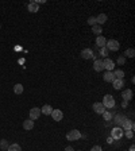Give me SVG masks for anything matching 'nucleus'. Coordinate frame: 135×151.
<instances>
[{
  "label": "nucleus",
  "instance_id": "1",
  "mask_svg": "<svg viewBox=\"0 0 135 151\" xmlns=\"http://www.w3.org/2000/svg\"><path fill=\"white\" fill-rule=\"evenodd\" d=\"M104 105V108H114L116 101H115V98L112 95H105L103 97V103H101Z\"/></svg>",
  "mask_w": 135,
  "mask_h": 151
},
{
  "label": "nucleus",
  "instance_id": "2",
  "mask_svg": "<svg viewBox=\"0 0 135 151\" xmlns=\"http://www.w3.org/2000/svg\"><path fill=\"white\" fill-rule=\"evenodd\" d=\"M105 47L108 49V51H117L120 47V43L117 42L116 39H108L105 43Z\"/></svg>",
  "mask_w": 135,
  "mask_h": 151
},
{
  "label": "nucleus",
  "instance_id": "3",
  "mask_svg": "<svg viewBox=\"0 0 135 151\" xmlns=\"http://www.w3.org/2000/svg\"><path fill=\"white\" fill-rule=\"evenodd\" d=\"M82 135H81V132L78 130H70L69 132L66 133V139L69 142H73V140H78L80 138H81Z\"/></svg>",
  "mask_w": 135,
  "mask_h": 151
},
{
  "label": "nucleus",
  "instance_id": "4",
  "mask_svg": "<svg viewBox=\"0 0 135 151\" xmlns=\"http://www.w3.org/2000/svg\"><path fill=\"white\" fill-rule=\"evenodd\" d=\"M123 133H124V131L122 130V127H114L112 128V131H111V138L112 139H115V140H119L122 136H123Z\"/></svg>",
  "mask_w": 135,
  "mask_h": 151
},
{
  "label": "nucleus",
  "instance_id": "5",
  "mask_svg": "<svg viewBox=\"0 0 135 151\" xmlns=\"http://www.w3.org/2000/svg\"><path fill=\"white\" fill-rule=\"evenodd\" d=\"M103 65H104V69H105L107 72H112L115 69V62L111 60V58L103 60Z\"/></svg>",
  "mask_w": 135,
  "mask_h": 151
},
{
  "label": "nucleus",
  "instance_id": "6",
  "mask_svg": "<svg viewBox=\"0 0 135 151\" xmlns=\"http://www.w3.org/2000/svg\"><path fill=\"white\" fill-rule=\"evenodd\" d=\"M81 57L84 58V60H92V58H95V54H93V50L89 49V47H86V49H84L81 51Z\"/></svg>",
  "mask_w": 135,
  "mask_h": 151
},
{
  "label": "nucleus",
  "instance_id": "7",
  "mask_svg": "<svg viewBox=\"0 0 135 151\" xmlns=\"http://www.w3.org/2000/svg\"><path fill=\"white\" fill-rule=\"evenodd\" d=\"M122 130H124V131H127V130H131V131H134L135 130V124H134V122L132 120H130V119H126L124 122H123V124H122Z\"/></svg>",
  "mask_w": 135,
  "mask_h": 151
},
{
  "label": "nucleus",
  "instance_id": "8",
  "mask_svg": "<svg viewBox=\"0 0 135 151\" xmlns=\"http://www.w3.org/2000/svg\"><path fill=\"white\" fill-rule=\"evenodd\" d=\"M39 116H41V108H37V107H34V108L30 109V119L34 122V120L39 119Z\"/></svg>",
  "mask_w": 135,
  "mask_h": 151
},
{
  "label": "nucleus",
  "instance_id": "9",
  "mask_svg": "<svg viewBox=\"0 0 135 151\" xmlns=\"http://www.w3.org/2000/svg\"><path fill=\"white\" fill-rule=\"evenodd\" d=\"M51 117H53V120H56V122H61V120L64 119V113H62L61 109H53Z\"/></svg>",
  "mask_w": 135,
  "mask_h": 151
},
{
  "label": "nucleus",
  "instance_id": "10",
  "mask_svg": "<svg viewBox=\"0 0 135 151\" xmlns=\"http://www.w3.org/2000/svg\"><path fill=\"white\" fill-rule=\"evenodd\" d=\"M112 86H114L115 91H120L123 86H124V80H119V78H115L112 81Z\"/></svg>",
  "mask_w": 135,
  "mask_h": 151
},
{
  "label": "nucleus",
  "instance_id": "11",
  "mask_svg": "<svg viewBox=\"0 0 135 151\" xmlns=\"http://www.w3.org/2000/svg\"><path fill=\"white\" fill-rule=\"evenodd\" d=\"M92 108H93V111L96 113H99V115H103V113L105 112V108H104V105L101 103H95Z\"/></svg>",
  "mask_w": 135,
  "mask_h": 151
},
{
  "label": "nucleus",
  "instance_id": "12",
  "mask_svg": "<svg viewBox=\"0 0 135 151\" xmlns=\"http://www.w3.org/2000/svg\"><path fill=\"white\" fill-rule=\"evenodd\" d=\"M93 70L95 72H103L104 70L103 60H95V62H93Z\"/></svg>",
  "mask_w": 135,
  "mask_h": 151
},
{
  "label": "nucleus",
  "instance_id": "13",
  "mask_svg": "<svg viewBox=\"0 0 135 151\" xmlns=\"http://www.w3.org/2000/svg\"><path fill=\"white\" fill-rule=\"evenodd\" d=\"M122 98L124 100V101H130L132 98V91L131 89H126V91H123L122 92Z\"/></svg>",
  "mask_w": 135,
  "mask_h": 151
},
{
  "label": "nucleus",
  "instance_id": "14",
  "mask_svg": "<svg viewBox=\"0 0 135 151\" xmlns=\"http://www.w3.org/2000/svg\"><path fill=\"white\" fill-rule=\"evenodd\" d=\"M108 20V16H107L105 14H100V15H97V18H96V23L99 26H103V25H105V22Z\"/></svg>",
  "mask_w": 135,
  "mask_h": 151
},
{
  "label": "nucleus",
  "instance_id": "15",
  "mask_svg": "<svg viewBox=\"0 0 135 151\" xmlns=\"http://www.w3.org/2000/svg\"><path fill=\"white\" fill-rule=\"evenodd\" d=\"M103 80L105 82H112L115 80V76H114V72H105L103 76Z\"/></svg>",
  "mask_w": 135,
  "mask_h": 151
},
{
  "label": "nucleus",
  "instance_id": "16",
  "mask_svg": "<svg viewBox=\"0 0 135 151\" xmlns=\"http://www.w3.org/2000/svg\"><path fill=\"white\" fill-rule=\"evenodd\" d=\"M51 112H53V108H51V105H49V104H45V105L41 108V113H43V115H51Z\"/></svg>",
  "mask_w": 135,
  "mask_h": 151
},
{
  "label": "nucleus",
  "instance_id": "17",
  "mask_svg": "<svg viewBox=\"0 0 135 151\" xmlns=\"http://www.w3.org/2000/svg\"><path fill=\"white\" fill-rule=\"evenodd\" d=\"M23 128H25L26 131H30L34 128V122H32L31 119H27L23 122Z\"/></svg>",
  "mask_w": 135,
  "mask_h": 151
},
{
  "label": "nucleus",
  "instance_id": "18",
  "mask_svg": "<svg viewBox=\"0 0 135 151\" xmlns=\"http://www.w3.org/2000/svg\"><path fill=\"white\" fill-rule=\"evenodd\" d=\"M29 11L30 12H32V14H35V12H38L39 11V4H37L35 1H31V3L29 4Z\"/></svg>",
  "mask_w": 135,
  "mask_h": 151
},
{
  "label": "nucleus",
  "instance_id": "19",
  "mask_svg": "<svg viewBox=\"0 0 135 151\" xmlns=\"http://www.w3.org/2000/svg\"><path fill=\"white\" fill-rule=\"evenodd\" d=\"M105 43H107V39L104 38L103 35H99L96 38V45L99 46V47H105Z\"/></svg>",
  "mask_w": 135,
  "mask_h": 151
},
{
  "label": "nucleus",
  "instance_id": "20",
  "mask_svg": "<svg viewBox=\"0 0 135 151\" xmlns=\"http://www.w3.org/2000/svg\"><path fill=\"white\" fill-rule=\"evenodd\" d=\"M123 57H124V58H134V57H135V50L132 49V47L127 49L124 51V54H123Z\"/></svg>",
  "mask_w": 135,
  "mask_h": 151
},
{
  "label": "nucleus",
  "instance_id": "21",
  "mask_svg": "<svg viewBox=\"0 0 135 151\" xmlns=\"http://www.w3.org/2000/svg\"><path fill=\"white\" fill-rule=\"evenodd\" d=\"M92 32L95 34V35H101V32H103V28H101V26H99V25H95V26H92Z\"/></svg>",
  "mask_w": 135,
  "mask_h": 151
},
{
  "label": "nucleus",
  "instance_id": "22",
  "mask_svg": "<svg viewBox=\"0 0 135 151\" xmlns=\"http://www.w3.org/2000/svg\"><path fill=\"white\" fill-rule=\"evenodd\" d=\"M114 76H115V78L123 80V78H124V72L122 70V69H116V70L114 72Z\"/></svg>",
  "mask_w": 135,
  "mask_h": 151
},
{
  "label": "nucleus",
  "instance_id": "23",
  "mask_svg": "<svg viewBox=\"0 0 135 151\" xmlns=\"http://www.w3.org/2000/svg\"><path fill=\"white\" fill-rule=\"evenodd\" d=\"M7 151H22V147L19 146L18 143H12L8 146V150Z\"/></svg>",
  "mask_w": 135,
  "mask_h": 151
},
{
  "label": "nucleus",
  "instance_id": "24",
  "mask_svg": "<svg viewBox=\"0 0 135 151\" xmlns=\"http://www.w3.org/2000/svg\"><path fill=\"white\" fill-rule=\"evenodd\" d=\"M8 146H10V144H8V142L6 140V139H1V140H0V148H1V151H7Z\"/></svg>",
  "mask_w": 135,
  "mask_h": 151
},
{
  "label": "nucleus",
  "instance_id": "25",
  "mask_svg": "<svg viewBox=\"0 0 135 151\" xmlns=\"http://www.w3.org/2000/svg\"><path fill=\"white\" fill-rule=\"evenodd\" d=\"M14 92L16 93V95H22V93H23V85H22V84H16L14 86Z\"/></svg>",
  "mask_w": 135,
  "mask_h": 151
},
{
  "label": "nucleus",
  "instance_id": "26",
  "mask_svg": "<svg viewBox=\"0 0 135 151\" xmlns=\"http://www.w3.org/2000/svg\"><path fill=\"white\" fill-rule=\"evenodd\" d=\"M124 120H126L124 116H122V115H116V116H115V122H116V124H119V126H122Z\"/></svg>",
  "mask_w": 135,
  "mask_h": 151
},
{
  "label": "nucleus",
  "instance_id": "27",
  "mask_svg": "<svg viewBox=\"0 0 135 151\" xmlns=\"http://www.w3.org/2000/svg\"><path fill=\"white\" fill-rule=\"evenodd\" d=\"M108 54H110V51L107 47H100V55L104 57V58H108Z\"/></svg>",
  "mask_w": 135,
  "mask_h": 151
},
{
  "label": "nucleus",
  "instance_id": "28",
  "mask_svg": "<svg viewBox=\"0 0 135 151\" xmlns=\"http://www.w3.org/2000/svg\"><path fill=\"white\" fill-rule=\"evenodd\" d=\"M123 135H126V138H127V139H132V138H134V131L127 130V131H124V133H123Z\"/></svg>",
  "mask_w": 135,
  "mask_h": 151
},
{
  "label": "nucleus",
  "instance_id": "29",
  "mask_svg": "<svg viewBox=\"0 0 135 151\" xmlns=\"http://www.w3.org/2000/svg\"><path fill=\"white\" fill-rule=\"evenodd\" d=\"M103 119L105 120V122H110V120H112V115H111L110 112H107V111H105V112L103 113Z\"/></svg>",
  "mask_w": 135,
  "mask_h": 151
},
{
  "label": "nucleus",
  "instance_id": "30",
  "mask_svg": "<svg viewBox=\"0 0 135 151\" xmlns=\"http://www.w3.org/2000/svg\"><path fill=\"white\" fill-rule=\"evenodd\" d=\"M86 23H88L89 26H95V25H97V23H96V18H95V16H91V18H88Z\"/></svg>",
  "mask_w": 135,
  "mask_h": 151
},
{
  "label": "nucleus",
  "instance_id": "31",
  "mask_svg": "<svg viewBox=\"0 0 135 151\" xmlns=\"http://www.w3.org/2000/svg\"><path fill=\"white\" fill-rule=\"evenodd\" d=\"M124 62H126V58L123 55H120L117 58V65H124Z\"/></svg>",
  "mask_w": 135,
  "mask_h": 151
},
{
  "label": "nucleus",
  "instance_id": "32",
  "mask_svg": "<svg viewBox=\"0 0 135 151\" xmlns=\"http://www.w3.org/2000/svg\"><path fill=\"white\" fill-rule=\"evenodd\" d=\"M91 151H103V148L100 147V146H93V147L91 148Z\"/></svg>",
  "mask_w": 135,
  "mask_h": 151
},
{
  "label": "nucleus",
  "instance_id": "33",
  "mask_svg": "<svg viewBox=\"0 0 135 151\" xmlns=\"http://www.w3.org/2000/svg\"><path fill=\"white\" fill-rule=\"evenodd\" d=\"M65 151H76V150L72 146H68V147H65Z\"/></svg>",
  "mask_w": 135,
  "mask_h": 151
},
{
  "label": "nucleus",
  "instance_id": "34",
  "mask_svg": "<svg viewBox=\"0 0 135 151\" xmlns=\"http://www.w3.org/2000/svg\"><path fill=\"white\" fill-rule=\"evenodd\" d=\"M127 104H128L127 101H123V104H122V107H123V108H126V107H127Z\"/></svg>",
  "mask_w": 135,
  "mask_h": 151
},
{
  "label": "nucleus",
  "instance_id": "35",
  "mask_svg": "<svg viewBox=\"0 0 135 151\" xmlns=\"http://www.w3.org/2000/svg\"><path fill=\"white\" fill-rule=\"evenodd\" d=\"M0 28H1V26H0Z\"/></svg>",
  "mask_w": 135,
  "mask_h": 151
}]
</instances>
